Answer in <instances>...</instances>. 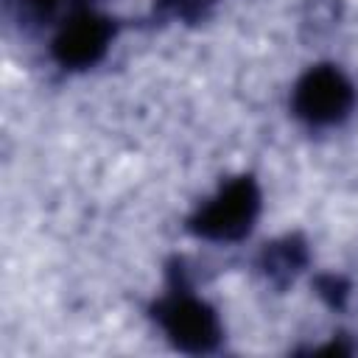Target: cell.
Returning a JSON list of instances; mask_svg holds the SVG:
<instances>
[{
  "mask_svg": "<svg viewBox=\"0 0 358 358\" xmlns=\"http://www.w3.org/2000/svg\"><path fill=\"white\" fill-rule=\"evenodd\" d=\"M260 213V190L249 176L227 182L215 199H210L190 221V229L207 241L243 238Z\"/></svg>",
  "mask_w": 358,
  "mask_h": 358,
  "instance_id": "6da1fadb",
  "label": "cell"
},
{
  "mask_svg": "<svg viewBox=\"0 0 358 358\" xmlns=\"http://www.w3.org/2000/svg\"><path fill=\"white\" fill-rule=\"evenodd\" d=\"M355 92L338 67H310L294 87V115L310 126H333L352 109Z\"/></svg>",
  "mask_w": 358,
  "mask_h": 358,
  "instance_id": "7a4b0ae2",
  "label": "cell"
},
{
  "mask_svg": "<svg viewBox=\"0 0 358 358\" xmlns=\"http://www.w3.org/2000/svg\"><path fill=\"white\" fill-rule=\"evenodd\" d=\"M157 322L165 336L185 352H207L221 338L218 316L190 294H171L157 305Z\"/></svg>",
  "mask_w": 358,
  "mask_h": 358,
  "instance_id": "3957f363",
  "label": "cell"
},
{
  "mask_svg": "<svg viewBox=\"0 0 358 358\" xmlns=\"http://www.w3.org/2000/svg\"><path fill=\"white\" fill-rule=\"evenodd\" d=\"M112 42V22L95 11H76L62 22L53 39V56L62 67L95 64Z\"/></svg>",
  "mask_w": 358,
  "mask_h": 358,
  "instance_id": "277c9868",
  "label": "cell"
}]
</instances>
